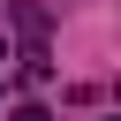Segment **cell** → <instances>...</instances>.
I'll use <instances>...</instances> for the list:
<instances>
[{
  "label": "cell",
  "mask_w": 121,
  "mask_h": 121,
  "mask_svg": "<svg viewBox=\"0 0 121 121\" xmlns=\"http://www.w3.org/2000/svg\"><path fill=\"white\" fill-rule=\"evenodd\" d=\"M15 121H53V113H45V106H15Z\"/></svg>",
  "instance_id": "6da1fadb"
},
{
  "label": "cell",
  "mask_w": 121,
  "mask_h": 121,
  "mask_svg": "<svg viewBox=\"0 0 121 121\" xmlns=\"http://www.w3.org/2000/svg\"><path fill=\"white\" fill-rule=\"evenodd\" d=\"M0 60H8V38H0Z\"/></svg>",
  "instance_id": "7a4b0ae2"
},
{
  "label": "cell",
  "mask_w": 121,
  "mask_h": 121,
  "mask_svg": "<svg viewBox=\"0 0 121 121\" xmlns=\"http://www.w3.org/2000/svg\"><path fill=\"white\" fill-rule=\"evenodd\" d=\"M0 98H8V91H0Z\"/></svg>",
  "instance_id": "3957f363"
}]
</instances>
